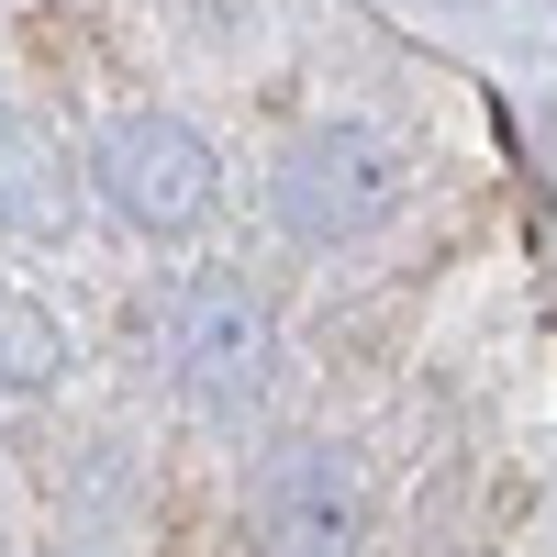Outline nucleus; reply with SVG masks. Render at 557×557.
Returning a JSON list of instances; mask_svg holds the SVG:
<instances>
[{"instance_id":"obj_2","label":"nucleus","mask_w":557,"mask_h":557,"mask_svg":"<svg viewBox=\"0 0 557 557\" xmlns=\"http://www.w3.org/2000/svg\"><path fill=\"white\" fill-rule=\"evenodd\" d=\"M290 212L312 223V235H346V223L391 212V157L380 134H323V146L290 157Z\"/></svg>"},{"instance_id":"obj_1","label":"nucleus","mask_w":557,"mask_h":557,"mask_svg":"<svg viewBox=\"0 0 557 557\" xmlns=\"http://www.w3.org/2000/svg\"><path fill=\"white\" fill-rule=\"evenodd\" d=\"M101 178H112V201L134 223H201L212 212V157L178 123H123L101 146Z\"/></svg>"},{"instance_id":"obj_3","label":"nucleus","mask_w":557,"mask_h":557,"mask_svg":"<svg viewBox=\"0 0 557 557\" xmlns=\"http://www.w3.org/2000/svg\"><path fill=\"white\" fill-rule=\"evenodd\" d=\"M45 368H57V323H45L34 301H12V290H0V380H12V391H34Z\"/></svg>"}]
</instances>
